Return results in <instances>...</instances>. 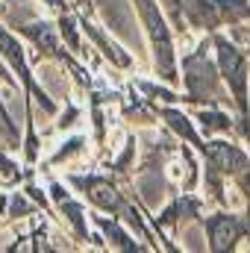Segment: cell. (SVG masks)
Wrapping results in <instances>:
<instances>
[{"label":"cell","mask_w":250,"mask_h":253,"mask_svg":"<svg viewBox=\"0 0 250 253\" xmlns=\"http://www.w3.org/2000/svg\"><path fill=\"white\" fill-rule=\"evenodd\" d=\"M65 183L80 191L88 206H94L97 212L121 218L141 242H150V248H159L156 230L150 227V221L138 209V197L126 194L129 189L118 183V177H112V174H65Z\"/></svg>","instance_id":"6da1fadb"},{"label":"cell","mask_w":250,"mask_h":253,"mask_svg":"<svg viewBox=\"0 0 250 253\" xmlns=\"http://www.w3.org/2000/svg\"><path fill=\"white\" fill-rule=\"evenodd\" d=\"M183 74V103L186 106H233L230 88L224 85L221 68L215 59L212 36H203L180 59Z\"/></svg>","instance_id":"7a4b0ae2"},{"label":"cell","mask_w":250,"mask_h":253,"mask_svg":"<svg viewBox=\"0 0 250 253\" xmlns=\"http://www.w3.org/2000/svg\"><path fill=\"white\" fill-rule=\"evenodd\" d=\"M138 21H141V30L147 36V44H150V59H153V74L159 83H168V85H180V56H177V36H174V27L171 21L165 18L159 0H129Z\"/></svg>","instance_id":"3957f363"},{"label":"cell","mask_w":250,"mask_h":253,"mask_svg":"<svg viewBox=\"0 0 250 253\" xmlns=\"http://www.w3.org/2000/svg\"><path fill=\"white\" fill-rule=\"evenodd\" d=\"M212 47H215V59L221 68L224 85L230 88L233 109L239 115V135L250 147V53L242 50L239 42L224 36L221 30L212 33Z\"/></svg>","instance_id":"277c9868"},{"label":"cell","mask_w":250,"mask_h":253,"mask_svg":"<svg viewBox=\"0 0 250 253\" xmlns=\"http://www.w3.org/2000/svg\"><path fill=\"white\" fill-rule=\"evenodd\" d=\"M177 15L191 30L212 36L224 27L250 24V0H177Z\"/></svg>","instance_id":"5b68a950"},{"label":"cell","mask_w":250,"mask_h":253,"mask_svg":"<svg viewBox=\"0 0 250 253\" xmlns=\"http://www.w3.org/2000/svg\"><path fill=\"white\" fill-rule=\"evenodd\" d=\"M203 206H206L203 197H197L194 191L180 189L162 212H156V215L147 212V221H150V227L159 233V242H162L165 251H177V245H171V233H174L180 224H186V221H194V218L200 221V218H203Z\"/></svg>","instance_id":"8992f818"},{"label":"cell","mask_w":250,"mask_h":253,"mask_svg":"<svg viewBox=\"0 0 250 253\" xmlns=\"http://www.w3.org/2000/svg\"><path fill=\"white\" fill-rule=\"evenodd\" d=\"M68 183L65 180H50L47 183V194H50V200H53V209L59 212L65 218V224L71 227V233H74V239L77 242H83V245H88V242H103L100 236H94L91 230H88V212H85V200H77L71 191L65 189Z\"/></svg>","instance_id":"52a82bcc"},{"label":"cell","mask_w":250,"mask_h":253,"mask_svg":"<svg viewBox=\"0 0 250 253\" xmlns=\"http://www.w3.org/2000/svg\"><path fill=\"white\" fill-rule=\"evenodd\" d=\"M77 18H80L83 36L88 39V44H94V50L103 56V62L112 65V68H118V71H129V68H132V53H126V47H121L112 36L103 33V27L97 24V18L80 15V12H77Z\"/></svg>","instance_id":"ba28073f"},{"label":"cell","mask_w":250,"mask_h":253,"mask_svg":"<svg viewBox=\"0 0 250 253\" xmlns=\"http://www.w3.org/2000/svg\"><path fill=\"white\" fill-rule=\"evenodd\" d=\"M91 218V224H94V230L109 242V248H115V251H124V253H141L144 251V245H138L135 239H132V233H129V227H126L121 218H115V215H106V212H94V215H88Z\"/></svg>","instance_id":"9c48e42d"},{"label":"cell","mask_w":250,"mask_h":253,"mask_svg":"<svg viewBox=\"0 0 250 253\" xmlns=\"http://www.w3.org/2000/svg\"><path fill=\"white\" fill-rule=\"evenodd\" d=\"M194 121L200 126V132L206 138L215 135H236L239 132V118H230V112L224 106H200L194 112Z\"/></svg>","instance_id":"30bf717a"},{"label":"cell","mask_w":250,"mask_h":253,"mask_svg":"<svg viewBox=\"0 0 250 253\" xmlns=\"http://www.w3.org/2000/svg\"><path fill=\"white\" fill-rule=\"evenodd\" d=\"M85 144H88V135H83V132H77V135H68L65 141H59V150H56V153H50V156L42 162V168L47 171V168H53V165H62L65 159H71V156H80V153H85Z\"/></svg>","instance_id":"8fae6325"},{"label":"cell","mask_w":250,"mask_h":253,"mask_svg":"<svg viewBox=\"0 0 250 253\" xmlns=\"http://www.w3.org/2000/svg\"><path fill=\"white\" fill-rule=\"evenodd\" d=\"M0 180H6V183H24L27 180V168L18 165L15 159H9L3 147H0Z\"/></svg>","instance_id":"7c38bea8"},{"label":"cell","mask_w":250,"mask_h":253,"mask_svg":"<svg viewBox=\"0 0 250 253\" xmlns=\"http://www.w3.org/2000/svg\"><path fill=\"white\" fill-rule=\"evenodd\" d=\"M0 124H3V132H6L9 147H12V150H18V147H21V132H18L15 121L9 118V112H6V106H3V100H0Z\"/></svg>","instance_id":"4fadbf2b"},{"label":"cell","mask_w":250,"mask_h":253,"mask_svg":"<svg viewBox=\"0 0 250 253\" xmlns=\"http://www.w3.org/2000/svg\"><path fill=\"white\" fill-rule=\"evenodd\" d=\"M0 83H6L9 88H15V91H21V83H18V77L12 74V68L3 62V56H0Z\"/></svg>","instance_id":"5bb4252c"},{"label":"cell","mask_w":250,"mask_h":253,"mask_svg":"<svg viewBox=\"0 0 250 253\" xmlns=\"http://www.w3.org/2000/svg\"><path fill=\"white\" fill-rule=\"evenodd\" d=\"M74 9H77L80 15H91V18H97V6H94V0H74Z\"/></svg>","instance_id":"9a60e30c"},{"label":"cell","mask_w":250,"mask_h":253,"mask_svg":"<svg viewBox=\"0 0 250 253\" xmlns=\"http://www.w3.org/2000/svg\"><path fill=\"white\" fill-rule=\"evenodd\" d=\"M15 0H0V18H6L9 15V6H12Z\"/></svg>","instance_id":"2e32d148"},{"label":"cell","mask_w":250,"mask_h":253,"mask_svg":"<svg viewBox=\"0 0 250 253\" xmlns=\"http://www.w3.org/2000/svg\"><path fill=\"white\" fill-rule=\"evenodd\" d=\"M3 224H6V215H0V227H3Z\"/></svg>","instance_id":"e0dca14e"}]
</instances>
